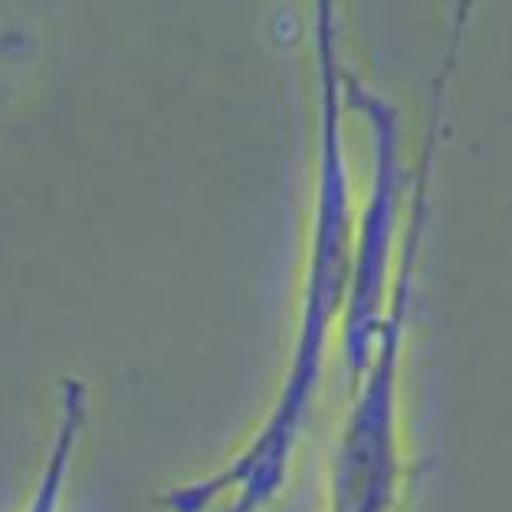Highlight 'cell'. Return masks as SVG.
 I'll list each match as a JSON object with an SVG mask.
<instances>
[{
	"label": "cell",
	"mask_w": 512,
	"mask_h": 512,
	"mask_svg": "<svg viewBox=\"0 0 512 512\" xmlns=\"http://www.w3.org/2000/svg\"><path fill=\"white\" fill-rule=\"evenodd\" d=\"M316 86H319V161L316 204H312V237L306 279L299 293L293 358L279 384V394L263 427L224 470L188 486H174L161 496L171 512H204L214 499L230 493L227 512H260L279 496L293 467L302 430L309 424L312 401L322 384V362L332 325L345 316L355 263L352 181H348L345 135H342V60L339 23L329 0L316 4Z\"/></svg>",
	"instance_id": "cell-1"
},
{
	"label": "cell",
	"mask_w": 512,
	"mask_h": 512,
	"mask_svg": "<svg viewBox=\"0 0 512 512\" xmlns=\"http://www.w3.org/2000/svg\"><path fill=\"white\" fill-rule=\"evenodd\" d=\"M450 66L440 69L434 83V112H430V135L421 158V174L407 214V230L401 240L398 276L391 283L388 316H384L375 355H371L362 378L355 381V401L348 407L339 440L329 460V512H394L401 496V434H398V384L401 358L407 339V316L417 279V256H421L427 207H430V168L440 142L444 122Z\"/></svg>",
	"instance_id": "cell-2"
},
{
	"label": "cell",
	"mask_w": 512,
	"mask_h": 512,
	"mask_svg": "<svg viewBox=\"0 0 512 512\" xmlns=\"http://www.w3.org/2000/svg\"><path fill=\"white\" fill-rule=\"evenodd\" d=\"M342 99L368 125L371 135V184L362 220L355 224V263L352 289L342 322V358L348 375L362 378L375 355L384 316L391 299V250L398 234V201L404 188L401 171V122L388 99L365 86L355 73L342 76Z\"/></svg>",
	"instance_id": "cell-3"
},
{
	"label": "cell",
	"mask_w": 512,
	"mask_h": 512,
	"mask_svg": "<svg viewBox=\"0 0 512 512\" xmlns=\"http://www.w3.org/2000/svg\"><path fill=\"white\" fill-rule=\"evenodd\" d=\"M86 424V384L76 378H63V411H60V427H56L53 447H50V460H46V470L40 476L37 496L27 512H60V493H63V480L69 470V460H73L76 440L83 434Z\"/></svg>",
	"instance_id": "cell-4"
}]
</instances>
